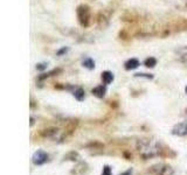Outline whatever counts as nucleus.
Here are the masks:
<instances>
[{
  "label": "nucleus",
  "mask_w": 187,
  "mask_h": 175,
  "mask_svg": "<svg viewBox=\"0 0 187 175\" xmlns=\"http://www.w3.org/2000/svg\"><path fill=\"white\" fill-rule=\"evenodd\" d=\"M34 124V119L33 118H31V125H33Z\"/></svg>",
  "instance_id": "obj_18"
},
{
  "label": "nucleus",
  "mask_w": 187,
  "mask_h": 175,
  "mask_svg": "<svg viewBox=\"0 0 187 175\" xmlns=\"http://www.w3.org/2000/svg\"><path fill=\"white\" fill-rule=\"evenodd\" d=\"M105 92H107V88L104 85H98L96 88L93 89V93L98 98H103L105 96Z\"/></svg>",
  "instance_id": "obj_5"
},
{
  "label": "nucleus",
  "mask_w": 187,
  "mask_h": 175,
  "mask_svg": "<svg viewBox=\"0 0 187 175\" xmlns=\"http://www.w3.org/2000/svg\"><path fill=\"white\" fill-rule=\"evenodd\" d=\"M138 151L144 158H151L157 154H159L161 152V149L158 147V145L153 143L150 139H143L139 140L138 143Z\"/></svg>",
  "instance_id": "obj_1"
},
{
  "label": "nucleus",
  "mask_w": 187,
  "mask_h": 175,
  "mask_svg": "<svg viewBox=\"0 0 187 175\" xmlns=\"http://www.w3.org/2000/svg\"><path fill=\"white\" fill-rule=\"evenodd\" d=\"M144 64L146 65L147 68H153L154 65L157 64V60L154 57H148L145 60V62H144Z\"/></svg>",
  "instance_id": "obj_13"
},
{
  "label": "nucleus",
  "mask_w": 187,
  "mask_h": 175,
  "mask_svg": "<svg viewBox=\"0 0 187 175\" xmlns=\"http://www.w3.org/2000/svg\"><path fill=\"white\" fill-rule=\"evenodd\" d=\"M102 79H103V83H104V84H110V83L114 81V75H112V72L104 71L102 74Z\"/></svg>",
  "instance_id": "obj_8"
},
{
  "label": "nucleus",
  "mask_w": 187,
  "mask_h": 175,
  "mask_svg": "<svg viewBox=\"0 0 187 175\" xmlns=\"http://www.w3.org/2000/svg\"><path fill=\"white\" fill-rule=\"evenodd\" d=\"M136 77H145V78H153L152 75H148V74H136L134 75Z\"/></svg>",
  "instance_id": "obj_16"
},
{
  "label": "nucleus",
  "mask_w": 187,
  "mask_h": 175,
  "mask_svg": "<svg viewBox=\"0 0 187 175\" xmlns=\"http://www.w3.org/2000/svg\"><path fill=\"white\" fill-rule=\"evenodd\" d=\"M67 52H68V48H66V47H64V48H62L61 50H59V52H57V55H59V56H61V55L66 54Z\"/></svg>",
  "instance_id": "obj_17"
},
{
  "label": "nucleus",
  "mask_w": 187,
  "mask_h": 175,
  "mask_svg": "<svg viewBox=\"0 0 187 175\" xmlns=\"http://www.w3.org/2000/svg\"><path fill=\"white\" fill-rule=\"evenodd\" d=\"M48 160V154L43 151H38L33 154V158H32V161H33L34 165L36 166H40V165H43L45 162H47Z\"/></svg>",
  "instance_id": "obj_3"
},
{
  "label": "nucleus",
  "mask_w": 187,
  "mask_h": 175,
  "mask_svg": "<svg viewBox=\"0 0 187 175\" xmlns=\"http://www.w3.org/2000/svg\"><path fill=\"white\" fill-rule=\"evenodd\" d=\"M82 63H83V67H86V68H88V69H90V70L95 68V62H94V61H93V60H91V58H90V57L84 58Z\"/></svg>",
  "instance_id": "obj_11"
},
{
  "label": "nucleus",
  "mask_w": 187,
  "mask_h": 175,
  "mask_svg": "<svg viewBox=\"0 0 187 175\" xmlns=\"http://www.w3.org/2000/svg\"><path fill=\"white\" fill-rule=\"evenodd\" d=\"M47 63H39V64H36V69L38 70H40V71H42V70H45V69H47Z\"/></svg>",
  "instance_id": "obj_15"
},
{
  "label": "nucleus",
  "mask_w": 187,
  "mask_h": 175,
  "mask_svg": "<svg viewBox=\"0 0 187 175\" xmlns=\"http://www.w3.org/2000/svg\"><path fill=\"white\" fill-rule=\"evenodd\" d=\"M74 97L81 102V100H83L84 97H86V92H84V90H83L82 88H76V89L74 90Z\"/></svg>",
  "instance_id": "obj_9"
},
{
  "label": "nucleus",
  "mask_w": 187,
  "mask_h": 175,
  "mask_svg": "<svg viewBox=\"0 0 187 175\" xmlns=\"http://www.w3.org/2000/svg\"><path fill=\"white\" fill-rule=\"evenodd\" d=\"M172 133L175 136H186L187 134V122L175 125L172 130Z\"/></svg>",
  "instance_id": "obj_4"
},
{
  "label": "nucleus",
  "mask_w": 187,
  "mask_h": 175,
  "mask_svg": "<svg viewBox=\"0 0 187 175\" xmlns=\"http://www.w3.org/2000/svg\"><path fill=\"white\" fill-rule=\"evenodd\" d=\"M186 93H187V86H186Z\"/></svg>",
  "instance_id": "obj_20"
},
{
  "label": "nucleus",
  "mask_w": 187,
  "mask_h": 175,
  "mask_svg": "<svg viewBox=\"0 0 187 175\" xmlns=\"http://www.w3.org/2000/svg\"><path fill=\"white\" fill-rule=\"evenodd\" d=\"M123 175H129V172H127V173H125V174H123Z\"/></svg>",
  "instance_id": "obj_19"
},
{
  "label": "nucleus",
  "mask_w": 187,
  "mask_h": 175,
  "mask_svg": "<svg viewBox=\"0 0 187 175\" xmlns=\"http://www.w3.org/2000/svg\"><path fill=\"white\" fill-rule=\"evenodd\" d=\"M157 174L158 175H173V169L171 168L170 166H166V165H160L158 172H157Z\"/></svg>",
  "instance_id": "obj_6"
},
{
  "label": "nucleus",
  "mask_w": 187,
  "mask_h": 175,
  "mask_svg": "<svg viewBox=\"0 0 187 175\" xmlns=\"http://www.w3.org/2000/svg\"><path fill=\"white\" fill-rule=\"evenodd\" d=\"M177 54L179 56L180 61H187V46L186 47H181L177 50Z\"/></svg>",
  "instance_id": "obj_10"
},
{
  "label": "nucleus",
  "mask_w": 187,
  "mask_h": 175,
  "mask_svg": "<svg viewBox=\"0 0 187 175\" xmlns=\"http://www.w3.org/2000/svg\"><path fill=\"white\" fill-rule=\"evenodd\" d=\"M102 175H111V168H110L109 166H105V167L103 168Z\"/></svg>",
  "instance_id": "obj_14"
},
{
  "label": "nucleus",
  "mask_w": 187,
  "mask_h": 175,
  "mask_svg": "<svg viewBox=\"0 0 187 175\" xmlns=\"http://www.w3.org/2000/svg\"><path fill=\"white\" fill-rule=\"evenodd\" d=\"M139 67V61L137 58H130L129 61L125 62V69L127 70H132Z\"/></svg>",
  "instance_id": "obj_7"
},
{
  "label": "nucleus",
  "mask_w": 187,
  "mask_h": 175,
  "mask_svg": "<svg viewBox=\"0 0 187 175\" xmlns=\"http://www.w3.org/2000/svg\"><path fill=\"white\" fill-rule=\"evenodd\" d=\"M80 159V155H79V153H76V152H70V153H68L67 155L64 156V160H72V161H77Z\"/></svg>",
  "instance_id": "obj_12"
},
{
  "label": "nucleus",
  "mask_w": 187,
  "mask_h": 175,
  "mask_svg": "<svg viewBox=\"0 0 187 175\" xmlns=\"http://www.w3.org/2000/svg\"><path fill=\"white\" fill-rule=\"evenodd\" d=\"M77 16L82 27H88L90 22V9L87 5H81L77 8Z\"/></svg>",
  "instance_id": "obj_2"
}]
</instances>
